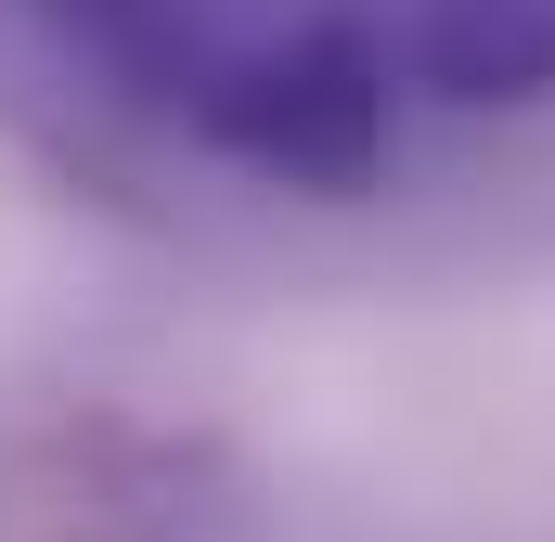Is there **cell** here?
I'll return each mask as SVG.
<instances>
[{
  "label": "cell",
  "instance_id": "obj_1",
  "mask_svg": "<svg viewBox=\"0 0 555 542\" xmlns=\"http://www.w3.org/2000/svg\"><path fill=\"white\" fill-rule=\"evenodd\" d=\"M168 104L194 117L207 155H233L246 181L310 194V207H362V194L388 181V142H401L388 52H375V26H349V13H297L272 39L194 52V65L168 78Z\"/></svg>",
  "mask_w": 555,
  "mask_h": 542
},
{
  "label": "cell",
  "instance_id": "obj_2",
  "mask_svg": "<svg viewBox=\"0 0 555 542\" xmlns=\"http://www.w3.org/2000/svg\"><path fill=\"white\" fill-rule=\"evenodd\" d=\"M414 78L439 104H555V0H426Z\"/></svg>",
  "mask_w": 555,
  "mask_h": 542
},
{
  "label": "cell",
  "instance_id": "obj_3",
  "mask_svg": "<svg viewBox=\"0 0 555 542\" xmlns=\"http://www.w3.org/2000/svg\"><path fill=\"white\" fill-rule=\"evenodd\" d=\"M78 39H104L117 65H155V78H181L194 52H181V0H52Z\"/></svg>",
  "mask_w": 555,
  "mask_h": 542
}]
</instances>
